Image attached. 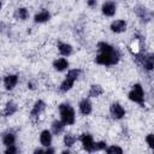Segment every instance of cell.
I'll return each mask as SVG.
<instances>
[{
  "label": "cell",
  "mask_w": 154,
  "mask_h": 154,
  "mask_svg": "<svg viewBox=\"0 0 154 154\" xmlns=\"http://www.w3.org/2000/svg\"><path fill=\"white\" fill-rule=\"evenodd\" d=\"M97 49H99V54L95 58L96 64L111 66V65H116L120 59L119 51L106 42H99Z\"/></svg>",
  "instance_id": "cell-1"
},
{
  "label": "cell",
  "mask_w": 154,
  "mask_h": 154,
  "mask_svg": "<svg viewBox=\"0 0 154 154\" xmlns=\"http://www.w3.org/2000/svg\"><path fill=\"white\" fill-rule=\"evenodd\" d=\"M61 122L65 125H72L75 123V111L69 103H61L59 106Z\"/></svg>",
  "instance_id": "cell-2"
},
{
  "label": "cell",
  "mask_w": 154,
  "mask_h": 154,
  "mask_svg": "<svg viewBox=\"0 0 154 154\" xmlns=\"http://www.w3.org/2000/svg\"><path fill=\"white\" fill-rule=\"evenodd\" d=\"M129 99L134 102H137L140 105H143L144 102V93H143V88L141 84H135L131 89V91L129 93Z\"/></svg>",
  "instance_id": "cell-3"
},
{
  "label": "cell",
  "mask_w": 154,
  "mask_h": 154,
  "mask_svg": "<svg viewBox=\"0 0 154 154\" xmlns=\"http://www.w3.org/2000/svg\"><path fill=\"white\" fill-rule=\"evenodd\" d=\"M79 141L82 142L83 149L88 153L95 152V142L93 141V137L90 134H82L79 137Z\"/></svg>",
  "instance_id": "cell-4"
},
{
  "label": "cell",
  "mask_w": 154,
  "mask_h": 154,
  "mask_svg": "<svg viewBox=\"0 0 154 154\" xmlns=\"http://www.w3.org/2000/svg\"><path fill=\"white\" fill-rule=\"evenodd\" d=\"M109 112H111V116L114 118V119H122L124 116H125V109L123 108V106L118 102H114L109 107Z\"/></svg>",
  "instance_id": "cell-5"
},
{
  "label": "cell",
  "mask_w": 154,
  "mask_h": 154,
  "mask_svg": "<svg viewBox=\"0 0 154 154\" xmlns=\"http://www.w3.org/2000/svg\"><path fill=\"white\" fill-rule=\"evenodd\" d=\"M17 83H18V76L17 75H7L4 78V85L7 90L13 89Z\"/></svg>",
  "instance_id": "cell-6"
},
{
  "label": "cell",
  "mask_w": 154,
  "mask_h": 154,
  "mask_svg": "<svg viewBox=\"0 0 154 154\" xmlns=\"http://www.w3.org/2000/svg\"><path fill=\"white\" fill-rule=\"evenodd\" d=\"M91 109H93V106H91V102L89 99H83L81 100L79 102V112L84 116H88L91 113Z\"/></svg>",
  "instance_id": "cell-7"
},
{
  "label": "cell",
  "mask_w": 154,
  "mask_h": 154,
  "mask_svg": "<svg viewBox=\"0 0 154 154\" xmlns=\"http://www.w3.org/2000/svg\"><path fill=\"white\" fill-rule=\"evenodd\" d=\"M45 108H46V103H45L42 100L36 101V102H35V105H34V107H32V109H31V113H30L31 118L38 117V116L45 111Z\"/></svg>",
  "instance_id": "cell-8"
},
{
  "label": "cell",
  "mask_w": 154,
  "mask_h": 154,
  "mask_svg": "<svg viewBox=\"0 0 154 154\" xmlns=\"http://www.w3.org/2000/svg\"><path fill=\"white\" fill-rule=\"evenodd\" d=\"M102 13L107 17H112L114 13H116V4L112 2V1H106L103 5H102Z\"/></svg>",
  "instance_id": "cell-9"
},
{
  "label": "cell",
  "mask_w": 154,
  "mask_h": 154,
  "mask_svg": "<svg viewBox=\"0 0 154 154\" xmlns=\"http://www.w3.org/2000/svg\"><path fill=\"white\" fill-rule=\"evenodd\" d=\"M111 30L113 32H123V31H125L126 30V22L123 20V19L114 20L111 24Z\"/></svg>",
  "instance_id": "cell-10"
},
{
  "label": "cell",
  "mask_w": 154,
  "mask_h": 154,
  "mask_svg": "<svg viewBox=\"0 0 154 154\" xmlns=\"http://www.w3.org/2000/svg\"><path fill=\"white\" fill-rule=\"evenodd\" d=\"M40 142L43 147H49L52 143V134L48 130H43L40 135Z\"/></svg>",
  "instance_id": "cell-11"
},
{
  "label": "cell",
  "mask_w": 154,
  "mask_h": 154,
  "mask_svg": "<svg viewBox=\"0 0 154 154\" xmlns=\"http://www.w3.org/2000/svg\"><path fill=\"white\" fill-rule=\"evenodd\" d=\"M135 13L141 18V19H146V20H148V19H150V13H148V10L144 7V6H137L136 8H135Z\"/></svg>",
  "instance_id": "cell-12"
},
{
  "label": "cell",
  "mask_w": 154,
  "mask_h": 154,
  "mask_svg": "<svg viewBox=\"0 0 154 154\" xmlns=\"http://www.w3.org/2000/svg\"><path fill=\"white\" fill-rule=\"evenodd\" d=\"M49 18H51L49 12L47 10H42L41 12H38V13L35 14V18L34 19H35L36 23H45V22L49 20Z\"/></svg>",
  "instance_id": "cell-13"
},
{
  "label": "cell",
  "mask_w": 154,
  "mask_h": 154,
  "mask_svg": "<svg viewBox=\"0 0 154 154\" xmlns=\"http://www.w3.org/2000/svg\"><path fill=\"white\" fill-rule=\"evenodd\" d=\"M53 66H54V69L58 70V71H64L65 69L69 67V61H67L65 58H60V59L54 60Z\"/></svg>",
  "instance_id": "cell-14"
},
{
  "label": "cell",
  "mask_w": 154,
  "mask_h": 154,
  "mask_svg": "<svg viewBox=\"0 0 154 154\" xmlns=\"http://www.w3.org/2000/svg\"><path fill=\"white\" fill-rule=\"evenodd\" d=\"M58 49H59L60 54H61V55H65V57H67V55H70V54L72 53V47H71V45H69V43L59 42V43H58Z\"/></svg>",
  "instance_id": "cell-15"
},
{
  "label": "cell",
  "mask_w": 154,
  "mask_h": 154,
  "mask_svg": "<svg viewBox=\"0 0 154 154\" xmlns=\"http://www.w3.org/2000/svg\"><path fill=\"white\" fill-rule=\"evenodd\" d=\"M17 111V105L13 102V101H8L5 106V109H4V116L5 117H10L12 114H14Z\"/></svg>",
  "instance_id": "cell-16"
},
{
  "label": "cell",
  "mask_w": 154,
  "mask_h": 154,
  "mask_svg": "<svg viewBox=\"0 0 154 154\" xmlns=\"http://www.w3.org/2000/svg\"><path fill=\"white\" fill-rule=\"evenodd\" d=\"M64 126H65V124L61 120H54L52 123V131H53V134L54 135H59L60 132H63Z\"/></svg>",
  "instance_id": "cell-17"
},
{
  "label": "cell",
  "mask_w": 154,
  "mask_h": 154,
  "mask_svg": "<svg viewBox=\"0 0 154 154\" xmlns=\"http://www.w3.org/2000/svg\"><path fill=\"white\" fill-rule=\"evenodd\" d=\"M14 142H16V136H14V134H12V132H6V134L4 135V137H2V143H4L6 147L14 144Z\"/></svg>",
  "instance_id": "cell-18"
},
{
  "label": "cell",
  "mask_w": 154,
  "mask_h": 154,
  "mask_svg": "<svg viewBox=\"0 0 154 154\" xmlns=\"http://www.w3.org/2000/svg\"><path fill=\"white\" fill-rule=\"evenodd\" d=\"M28 17H29V12H28V10H26V8H24V7L17 8V10H16V12H14V18H17V19L25 20Z\"/></svg>",
  "instance_id": "cell-19"
},
{
  "label": "cell",
  "mask_w": 154,
  "mask_h": 154,
  "mask_svg": "<svg viewBox=\"0 0 154 154\" xmlns=\"http://www.w3.org/2000/svg\"><path fill=\"white\" fill-rule=\"evenodd\" d=\"M102 93H103L102 87H100V85H97V84H94V85L90 87L89 96H91V97H96V96H100Z\"/></svg>",
  "instance_id": "cell-20"
},
{
  "label": "cell",
  "mask_w": 154,
  "mask_h": 154,
  "mask_svg": "<svg viewBox=\"0 0 154 154\" xmlns=\"http://www.w3.org/2000/svg\"><path fill=\"white\" fill-rule=\"evenodd\" d=\"M73 83H75L73 79L66 77V78L64 79V82L60 84V90H61V91H67V90H70V89L73 87Z\"/></svg>",
  "instance_id": "cell-21"
},
{
  "label": "cell",
  "mask_w": 154,
  "mask_h": 154,
  "mask_svg": "<svg viewBox=\"0 0 154 154\" xmlns=\"http://www.w3.org/2000/svg\"><path fill=\"white\" fill-rule=\"evenodd\" d=\"M76 140H77L76 136H73L72 134H66L65 137H64V143H65L66 147H72L75 144Z\"/></svg>",
  "instance_id": "cell-22"
},
{
  "label": "cell",
  "mask_w": 154,
  "mask_h": 154,
  "mask_svg": "<svg viewBox=\"0 0 154 154\" xmlns=\"http://www.w3.org/2000/svg\"><path fill=\"white\" fill-rule=\"evenodd\" d=\"M79 75H81V70L73 69V70H70V71L67 72L66 77H67V78H71V79H73V81L76 82V81H77V78L79 77Z\"/></svg>",
  "instance_id": "cell-23"
},
{
  "label": "cell",
  "mask_w": 154,
  "mask_h": 154,
  "mask_svg": "<svg viewBox=\"0 0 154 154\" xmlns=\"http://www.w3.org/2000/svg\"><path fill=\"white\" fill-rule=\"evenodd\" d=\"M105 150H106V153H108V154H113V153L122 154V153H123V149H122V148H119V147H117V146L106 147V148H105Z\"/></svg>",
  "instance_id": "cell-24"
},
{
  "label": "cell",
  "mask_w": 154,
  "mask_h": 154,
  "mask_svg": "<svg viewBox=\"0 0 154 154\" xmlns=\"http://www.w3.org/2000/svg\"><path fill=\"white\" fill-rule=\"evenodd\" d=\"M106 147H107L106 146V142H103V141H100V142H96L95 143V150H103Z\"/></svg>",
  "instance_id": "cell-25"
},
{
  "label": "cell",
  "mask_w": 154,
  "mask_h": 154,
  "mask_svg": "<svg viewBox=\"0 0 154 154\" xmlns=\"http://www.w3.org/2000/svg\"><path fill=\"white\" fill-rule=\"evenodd\" d=\"M17 152H18V149L14 147V144L8 146V147H7V149L5 150V153H6V154H14V153H17Z\"/></svg>",
  "instance_id": "cell-26"
},
{
  "label": "cell",
  "mask_w": 154,
  "mask_h": 154,
  "mask_svg": "<svg viewBox=\"0 0 154 154\" xmlns=\"http://www.w3.org/2000/svg\"><path fill=\"white\" fill-rule=\"evenodd\" d=\"M146 141H147V143H148V146H149L150 148L154 147V144H153V135H152V134H149V135L146 137Z\"/></svg>",
  "instance_id": "cell-27"
},
{
  "label": "cell",
  "mask_w": 154,
  "mask_h": 154,
  "mask_svg": "<svg viewBox=\"0 0 154 154\" xmlns=\"http://www.w3.org/2000/svg\"><path fill=\"white\" fill-rule=\"evenodd\" d=\"M87 4H88V6H89V7H95V6H96V4H97V1H96V0H88V2H87Z\"/></svg>",
  "instance_id": "cell-28"
},
{
  "label": "cell",
  "mask_w": 154,
  "mask_h": 154,
  "mask_svg": "<svg viewBox=\"0 0 154 154\" xmlns=\"http://www.w3.org/2000/svg\"><path fill=\"white\" fill-rule=\"evenodd\" d=\"M45 153H47V154H53V153H54V149L47 147V149H45Z\"/></svg>",
  "instance_id": "cell-29"
},
{
  "label": "cell",
  "mask_w": 154,
  "mask_h": 154,
  "mask_svg": "<svg viewBox=\"0 0 154 154\" xmlns=\"http://www.w3.org/2000/svg\"><path fill=\"white\" fill-rule=\"evenodd\" d=\"M5 28H6V25H5V24H4L2 22H0V32H2Z\"/></svg>",
  "instance_id": "cell-30"
},
{
  "label": "cell",
  "mask_w": 154,
  "mask_h": 154,
  "mask_svg": "<svg viewBox=\"0 0 154 154\" xmlns=\"http://www.w3.org/2000/svg\"><path fill=\"white\" fill-rule=\"evenodd\" d=\"M35 154H37V153H45V150L43 149H40V148H37V149H35V152H34Z\"/></svg>",
  "instance_id": "cell-31"
},
{
  "label": "cell",
  "mask_w": 154,
  "mask_h": 154,
  "mask_svg": "<svg viewBox=\"0 0 154 154\" xmlns=\"http://www.w3.org/2000/svg\"><path fill=\"white\" fill-rule=\"evenodd\" d=\"M0 8H1V1H0Z\"/></svg>",
  "instance_id": "cell-32"
}]
</instances>
